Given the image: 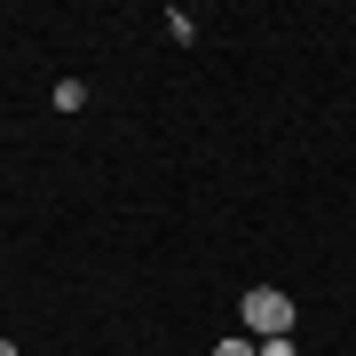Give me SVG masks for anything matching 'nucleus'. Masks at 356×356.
<instances>
[{
    "label": "nucleus",
    "mask_w": 356,
    "mask_h": 356,
    "mask_svg": "<svg viewBox=\"0 0 356 356\" xmlns=\"http://www.w3.org/2000/svg\"><path fill=\"white\" fill-rule=\"evenodd\" d=\"M0 356H16V341H0Z\"/></svg>",
    "instance_id": "423d86ee"
},
{
    "label": "nucleus",
    "mask_w": 356,
    "mask_h": 356,
    "mask_svg": "<svg viewBox=\"0 0 356 356\" xmlns=\"http://www.w3.org/2000/svg\"><path fill=\"white\" fill-rule=\"evenodd\" d=\"M254 356H301V348H293V332H285V341H261Z\"/></svg>",
    "instance_id": "39448f33"
},
{
    "label": "nucleus",
    "mask_w": 356,
    "mask_h": 356,
    "mask_svg": "<svg viewBox=\"0 0 356 356\" xmlns=\"http://www.w3.org/2000/svg\"><path fill=\"white\" fill-rule=\"evenodd\" d=\"M166 40H198V16L191 8H166Z\"/></svg>",
    "instance_id": "7ed1b4c3"
},
{
    "label": "nucleus",
    "mask_w": 356,
    "mask_h": 356,
    "mask_svg": "<svg viewBox=\"0 0 356 356\" xmlns=\"http://www.w3.org/2000/svg\"><path fill=\"white\" fill-rule=\"evenodd\" d=\"M261 341H254V332H245V341H214V356H254Z\"/></svg>",
    "instance_id": "20e7f679"
},
{
    "label": "nucleus",
    "mask_w": 356,
    "mask_h": 356,
    "mask_svg": "<svg viewBox=\"0 0 356 356\" xmlns=\"http://www.w3.org/2000/svg\"><path fill=\"white\" fill-rule=\"evenodd\" d=\"M88 103V79H56V111H79Z\"/></svg>",
    "instance_id": "f03ea898"
},
{
    "label": "nucleus",
    "mask_w": 356,
    "mask_h": 356,
    "mask_svg": "<svg viewBox=\"0 0 356 356\" xmlns=\"http://www.w3.org/2000/svg\"><path fill=\"white\" fill-rule=\"evenodd\" d=\"M238 317H245L254 341H285V332H293V293H285V285H254V293L238 301Z\"/></svg>",
    "instance_id": "f257e3e1"
}]
</instances>
